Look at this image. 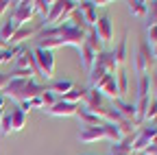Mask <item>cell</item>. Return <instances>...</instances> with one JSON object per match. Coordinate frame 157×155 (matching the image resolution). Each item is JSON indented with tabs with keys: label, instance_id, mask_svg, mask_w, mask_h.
I'll list each match as a JSON object with an SVG mask.
<instances>
[{
	"label": "cell",
	"instance_id": "obj_1",
	"mask_svg": "<svg viewBox=\"0 0 157 155\" xmlns=\"http://www.w3.org/2000/svg\"><path fill=\"white\" fill-rule=\"evenodd\" d=\"M74 11H76V2H74V0H52V7H50V11L46 15L44 24H48V26L63 24V22H68L72 17Z\"/></svg>",
	"mask_w": 157,
	"mask_h": 155
},
{
	"label": "cell",
	"instance_id": "obj_2",
	"mask_svg": "<svg viewBox=\"0 0 157 155\" xmlns=\"http://www.w3.org/2000/svg\"><path fill=\"white\" fill-rule=\"evenodd\" d=\"M157 133V127L155 125H142V127H137L135 133H133V142H131V151L133 155L137 153H144L148 146H151V140H153V135Z\"/></svg>",
	"mask_w": 157,
	"mask_h": 155
},
{
	"label": "cell",
	"instance_id": "obj_3",
	"mask_svg": "<svg viewBox=\"0 0 157 155\" xmlns=\"http://www.w3.org/2000/svg\"><path fill=\"white\" fill-rule=\"evenodd\" d=\"M33 55H35V61H37L39 76L42 79H50L52 72H55V55L50 50H44V48H35Z\"/></svg>",
	"mask_w": 157,
	"mask_h": 155
},
{
	"label": "cell",
	"instance_id": "obj_4",
	"mask_svg": "<svg viewBox=\"0 0 157 155\" xmlns=\"http://www.w3.org/2000/svg\"><path fill=\"white\" fill-rule=\"evenodd\" d=\"M35 15V2L33 0H22V2H13L11 5V20L17 24H29Z\"/></svg>",
	"mask_w": 157,
	"mask_h": 155
},
{
	"label": "cell",
	"instance_id": "obj_5",
	"mask_svg": "<svg viewBox=\"0 0 157 155\" xmlns=\"http://www.w3.org/2000/svg\"><path fill=\"white\" fill-rule=\"evenodd\" d=\"M46 24L44 22H39V24H22L17 31H15V35L9 40V46H22V42H26V40H31V37H37L39 35V31H42Z\"/></svg>",
	"mask_w": 157,
	"mask_h": 155
},
{
	"label": "cell",
	"instance_id": "obj_6",
	"mask_svg": "<svg viewBox=\"0 0 157 155\" xmlns=\"http://www.w3.org/2000/svg\"><path fill=\"white\" fill-rule=\"evenodd\" d=\"M151 66H153V57H151V46L146 44V42H142L140 44V48H137V52H135V70H137V74H146L148 70H151Z\"/></svg>",
	"mask_w": 157,
	"mask_h": 155
},
{
	"label": "cell",
	"instance_id": "obj_7",
	"mask_svg": "<svg viewBox=\"0 0 157 155\" xmlns=\"http://www.w3.org/2000/svg\"><path fill=\"white\" fill-rule=\"evenodd\" d=\"M94 87L103 94V99H105V96H107V99H111V101L120 99V94H118V85H116V76H113V74H105Z\"/></svg>",
	"mask_w": 157,
	"mask_h": 155
},
{
	"label": "cell",
	"instance_id": "obj_8",
	"mask_svg": "<svg viewBox=\"0 0 157 155\" xmlns=\"http://www.w3.org/2000/svg\"><path fill=\"white\" fill-rule=\"evenodd\" d=\"M76 11L81 13V17L85 20L87 29H92L98 20V9L94 5V0H81V2H76Z\"/></svg>",
	"mask_w": 157,
	"mask_h": 155
},
{
	"label": "cell",
	"instance_id": "obj_9",
	"mask_svg": "<svg viewBox=\"0 0 157 155\" xmlns=\"http://www.w3.org/2000/svg\"><path fill=\"white\" fill-rule=\"evenodd\" d=\"M46 90V85H39L35 79H29L24 85H22V90H20V94L15 96V101L17 103H26V101H31V99H35V96H39Z\"/></svg>",
	"mask_w": 157,
	"mask_h": 155
},
{
	"label": "cell",
	"instance_id": "obj_10",
	"mask_svg": "<svg viewBox=\"0 0 157 155\" xmlns=\"http://www.w3.org/2000/svg\"><path fill=\"white\" fill-rule=\"evenodd\" d=\"M85 109H90L92 114H98L105 105H103V94L98 92L96 87H87V92H85V99H83V103H81Z\"/></svg>",
	"mask_w": 157,
	"mask_h": 155
},
{
	"label": "cell",
	"instance_id": "obj_11",
	"mask_svg": "<svg viewBox=\"0 0 157 155\" xmlns=\"http://www.w3.org/2000/svg\"><path fill=\"white\" fill-rule=\"evenodd\" d=\"M76 109H78V105H72V103H66V101L59 99V101H57L50 109H46L44 114L55 116V118H70V116H74V114H76Z\"/></svg>",
	"mask_w": 157,
	"mask_h": 155
},
{
	"label": "cell",
	"instance_id": "obj_12",
	"mask_svg": "<svg viewBox=\"0 0 157 155\" xmlns=\"http://www.w3.org/2000/svg\"><path fill=\"white\" fill-rule=\"evenodd\" d=\"M92 29H94V33L98 35V40H101V42H109L111 37H113V24H111V17L109 15L98 17L96 24Z\"/></svg>",
	"mask_w": 157,
	"mask_h": 155
},
{
	"label": "cell",
	"instance_id": "obj_13",
	"mask_svg": "<svg viewBox=\"0 0 157 155\" xmlns=\"http://www.w3.org/2000/svg\"><path fill=\"white\" fill-rule=\"evenodd\" d=\"M98 140H105V133H103V125H96V127H83L81 133H78V142L83 144H92Z\"/></svg>",
	"mask_w": 157,
	"mask_h": 155
},
{
	"label": "cell",
	"instance_id": "obj_14",
	"mask_svg": "<svg viewBox=\"0 0 157 155\" xmlns=\"http://www.w3.org/2000/svg\"><path fill=\"white\" fill-rule=\"evenodd\" d=\"M111 109H116V111L120 114L124 120H129V122L135 120V105H133V103H127V101H122V99H116V101L111 103Z\"/></svg>",
	"mask_w": 157,
	"mask_h": 155
},
{
	"label": "cell",
	"instance_id": "obj_15",
	"mask_svg": "<svg viewBox=\"0 0 157 155\" xmlns=\"http://www.w3.org/2000/svg\"><path fill=\"white\" fill-rule=\"evenodd\" d=\"M9 116H11V129H13V131H22V129L26 127V122H29V114H26L24 109H20V105L11 107Z\"/></svg>",
	"mask_w": 157,
	"mask_h": 155
},
{
	"label": "cell",
	"instance_id": "obj_16",
	"mask_svg": "<svg viewBox=\"0 0 157 155\" xmlns=\"http://www.w3.org/2000/svg\"><path fill=\"white\" fill-rule=\"evenodd\" d=\"M94 64H98L107 74H116V70H118V66H116V61H113V55L109 52V50H101L96 55V61Z\"/></svg>",
	"mask_w": 157,
	"mask_h": 155
},
{
	"label": "cell",
	"instance_id": "obj_17",
	"mask_svg": "<svg viewBox=\"0 0 157 155\" xmlns=\"http://www.w3.org/2000/svg\"><path fill=\"white\" fill-rule=\"evenodd\" d=\"M133 133H135V131H133ZM133 133H131V135H127V138H122L120 142L111 144V146H109V153H107V155H133V151H131Z\"/></svg>",
	"mask_w": 157,
	"mask_h": 155
},
{
	"label": "cell",
	"instance_id": "obj_18",
	"mask_svg": "<svg viewBox=\"0 0 157 155\" xmlns=\"http://www.w3.org/2000/svg\"><path fill=\"white\" fill-rule=\"evenodd\" d=\"M74 116L83 122V127H96V125H103V122H101V118H98L96 114H92L90 109H85L83 105H78V109H76V114H74Z\"/></svg>",
	"mask_w": 157,
	"mask_h": 155
},
{
	"label": "cell",
	"instance_id": "obj_19",
	"mask_svg": "<svg viewBox=\"0 0 157 155\" xmlns=\"http://www.w3.org/2000/svg\"><path fill=\"white\" fill-rule=\"evenodd\" d=\"M72 87H74V83H72V81L61 79V81H52V83H50L46 90H48V92H52L55 96H61V99H63V96H66V94H68Z\"/></svg>",
	"mask_w": 157,
	"mask_h": 155
},
{
	"label": "cell",
	"instance_id": "obj_20",
	"mask_svg": "<svg viewBox=\"0 0 157 155\" xmlns=\"http://www.w3.org/2000/svg\"><path fill=\"white\" fill-rule=\"evenodd\" d=\"M85 92H87V87H81V85H74L61 101H66V103H72V105H81L83 103V99H85Z\"/></svg>",
	"mask_w": 157,
	"mask_h": 155
},
{
	"label": "cell",
	"instance_id": "obj_21",
	"mask_svg": "<svg viewBox=\"0 0 157 155\" xmlns=\"http://www.w3.org/2000/svg\"><path fill=\"white\" fill-rule=\"evenodd\" d=\"M111 55H113L116 66L118 68H124V64H127V37H122V40L118 42V46H116V50Z\"/></svg>",
	"mask_w": 157,
	"mask_h": 155
},
{
	"label": "cell",
	"instance_id": "obj_22",
	"mask_svg": "<svg viewBox=\"0 0 157 155\" xmlns=\"http://www.w3.org/2000/svg\"><path fill=\"white\" fill-rule=\"evenodd\" d=\"M78 52H81V66L87 68V70H92V66H94V61H96V52H94L87 44H83L81 48H78Z\"/></svg>",
	"mask_w": 157,
	"mask_h": 155
},
{
	"label": "cell",
	"instance_id": "obj_23",
	"mask_svg": "<svg viewBox=\"0 0 157 155\" xmlns=\"http://www.w3.org/2000/svg\"><path fill=\"white\" fill-rule=\"evenodd\" d=\"M20 26H22V24H17L15 20H11V17H9V20H7L2 26H0V37H2V40L9 44V40H11L13 35H15V31H17Z\"/></svg>",
	"mask_w": 157,
	"mask_h": 155
},
{
	"label": "cell",
	"instance_id": "obj_24",
	"mask_svg": "<svg viewBox=\"0 0 157 155\" xmlns=\"http://www.w3.org/2000/svg\"><path fill=\"white\" fill-rule=\"evenodd\" d=\"M113 76H116L118 94H120V96H124V94H127V90H129V79H127V70H124V68H118Z\"/></svg>",
	"mask_w": 157,
	"mask_h": 155
},
{
	"label": "cell",
	"instance_id": "obj_25",
	"mask_svg": "<svg viewBox=\"0 0 157 155\" xmlns=\"http://www.w3.org/2000/svg\"><path fill=\"white\" fill-rule=\"evenodd\" d=\"M151 96V76L142 74L137 79V99H148Z\"/></svg>",
	"mask_w": 157,
	"mask_h": 155
},
{
	"label": "cell",
	"instance_id": "obj_26",
	"mask_svg": "<svg viewBox=\"0 0 157 155\" xmlns=\"http://www.w3.org/2000/svg\"><path fill=\"white\" fill-rule=\"evenodd\" d=\"M22 50H24V46H9L7 50H0V66H5V64H9L11 59H15Z\"/></svg>",
	"mask_w": 157,
	"mask_h": 155
},
{
	"label": "cell",
	"instance_id": "obj_27",
	"mask_svg": "<svg viewBox=\"0 0 157 155\" xmlns=\"http://www.w3.org/2000/svg\"><path fill=\"white\" fill-rule=\"evenodd\" d=\"M85 44H87V46H90L96 55L103 50V42L98 40V35L94 33V29H90V31H87V35H85Z\"/></svg>",
	"mask_w": 157,
	"mask_h": 155
},
{
	"label": "cell",
	"instance_id": "obj_28",
	"mask_svg": "<svg viewBox=\"0 0 157 155\" xmlns=\"http://www.w3.org/2000/svg\"><path fill=\"white\" fill-rule=\"evenodd\" d=\"M129 11L135 17H146V2H144V0H131V2H129Z\"/></svg>",
	"mask_w": 157,
	"mask_h": 155
},
{
	"label": "cell",
	"instance_id": "obj_29",
	"mask_svg": "<svg viewBox=\"0 0 157 155\" xmlns=\"http://www.w3.org/2000/svg\"><path fill=\"white\" fill-rule=\"evenodd\" d=\"M157 24V0L146 2V26H155Z\"/></svg>",
	"mask_w": 157,
	"mask_h": 155
},
{
	"label": "cell",
	"instance_id": "obj_30",
	"mask_svg": "<svg viewBox=\"0 0 157 155\" xmlns=\"http://www.w3.org/2000/svg\"><path fill=\"white\" fill-rule=\"evenodd\" d=\"M39 99H42V111H46V109H50L57 101H59V96H55L52 92H48V90H44L42 92V96H39Z\"/></svg>",
	"mask_w": 157,
	"mask_h": 155
},
{
	"label": "cell",
	"instance_id": "obj_31",
	"mask_svg": "<svg viewBox=\"0 0 157 155\" xmlns=\"http://www.w3.org/2000/svg\"><path fill=\"white\" fill-rule=\"evenodd\" d=\"M157 118V99H155V96H153V99H148V107H146V116H144V125L148 122H153Z\"/></svg>",
	"mask_w": 157,
	"mask_h": 155
},
{
	"label": "cell",
	"instance_id": "obj_32",
	"mask_svg": "<svg viewBox=\"0 0 157 155\" xmlns=\"http://www.w3.org/2000/svg\"><path fill=\"white\" fill-rule=\"evenodd\" d=\"M105 74H107V72H105L101 66H98V64H94V66H92V70H90V87H94V85H96V83H98V81H101L103 76H105Z\"/></svg>",
	"mask_w": 157,
	"mask_h": 155
},
{
	"label": "cell",
	"instance_id": "obj_33",
	"mask_svg": "<svg viewBox=\"0 0 157 155\" xmlns=\"http://www.w3.org/2000/svg\"><path fill=\"white\" fill-rule=\"evenodd\" d=\"M33 2H35V13H42L44 20H46V15L52 7V0H33Z\"/></svg>",
	"mask_w": 157,
	"mask_h": 155
},
{
	"label": "cell",
	"instance_id": "obj_34",
	"mask_svg": "<svg viewBox=\"0 0 157 155\" xmlns=\"http://www.w3.org/2000/svg\"><path fill=\"white\" fill-rule=\"evenodd\" d=\"M0 131H2V135H9L13 129H11V116H9V111H5V116H2V120H0Z\"/></svg>",
	"mask_w": 157,
	"mask_h": 155
},
{
	"label": "cell",
	"instance_id": "obj_35",
	"mask_svg": "<svg viewBox=\"0 0 157 155\" xmlns=\"http://www.w3.org/2000/svg\"><path fill=\"white\" fill-rule=\"evenodd\" d=\"M146 37H148V46H155L157 44V24L155 26H146Z\"/></svg>",
	"mask_w": 157,
	"mask_h": 155
},
{
	"label": "cell",
	"instance_id": "obj_36",
	"mask_svg": "<svg viewBox=\"0 0 157 155\" xmlns=\"http://www.w3.org/2000/svg\"><path fill=\"white\" fill-rule=\"evenodd\" d=\"M7 83H9V74H7V72H0V94L5 92Z\"/></svg>",
	"mask_w": 157,
	"mask_h": 155
},
{
	"label": "cell",
	"instance_id": "obj_37",
	"mask_svg": "<svg viewBox=\"0 0 157 155\" xmlns=\"http://www.w3.org/2000/svg\"><path fill=\"white\" fill-rule=\"evenodd\" d=\"M11 5H13V2H9V0H0V15L7 13V11L11 9Z\"/></svg>",
	"mask_w": 157,
	"mask_h": 155
},
{
	"label": "cell",
	"instance_id": "obj_38",
	"mask_svg": "<svg viewBox=\"0 0 157 155\" xmlns=\"http://www.w3.org/2000/svg\"><path fill=\"white\" fill-rule=\"evenodd\" d=\"M94 5H96V9H98V7H109L111 0H94Z\"/></svg>",
	"mask_w": 157,
	"mask_h": 155
},
{
	"label": "cell",
	"instance_id": "obj_39",
	"mask_svg": "<svg viewBox=\"0 0 157 155\" xmlns=\"http://www.w3.org/2000/svg\"><path fill=\"white\" fill-rule=\"evenodd\" d=\"M142 155H157V146H148V149H146Z\"/></svg>",
	"mask_w": 157,
	"mask_h": 155
},
{
	"label": "cell",
	"instance_id": "obj_40",
	"mask_svg": "<svg viewBox=\"0 0 157 155\" xmlns=\"http://www.w3.org/2000/svg\"><path fill=\"white\" fill-rule=\"evenodd\" d=\"M5 105H7V99L0 94V111H5Z\"/></svg>",
	"mask_w": 157,
	"mask_h": 155
},
{
	"label": "cell",
	"instance_id": "obj_41",
	"mask_svg": "<svg viewBox=\"0 0 157 155\" xmlns=\"http://www.w3.org/2000/svg\"><path fill=\"white\" fill-rule=\"evenodd\" d=\"M7 48H9V44L2 40V37H0V50H7Z\"/></svg>",
	"mask_w": 157,
	"mask_h": 155
},
{
	"label": "cell",
	"instance_id": "obj_42",
	"mask_svg": "<svg viewBox=\"0 0 157 155\" xmlns=\"http://www.w3.org/2000/svg\"><path fill=\"white\" fill-rule=\"evenodd\" d=\"M151 146H157V133L153 135V140H151Z\"/></svg>",
	"mask_w": 157,
	"mask_h": 155
},
{
	"label": "cell",
	"instance_id": "obj_43",
	"mask_svg": "<svg viewBox=\"0 0 157 155\" xmlns=\"http://www.w3.org/2000/svg\"><path fill=\"white\" fill-rule=\"evenodd\" d=\"M2 116H5V111H0V120H2Z\"/></svg>",
	"mask_w": 157,
	"mask_h": 155
}]
</instances>
